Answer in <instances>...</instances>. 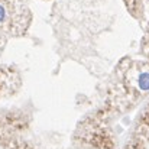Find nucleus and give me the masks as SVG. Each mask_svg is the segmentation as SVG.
<instances>
[{"label": "nucleus", "mask_w": 149, "mask_h": 149, "mask_svg": "<svg viewBox=\"0 0 149 149\" xmlns=\"http://www.w3.org/2000/svg\"><path fill=\"white\" fill-rule=\"evenodd\" d=\"M4 19H6V10H4V7L0 4V23H1Z\"/></svg>", "instance_id": "nucleus-1"}]
</instances>
